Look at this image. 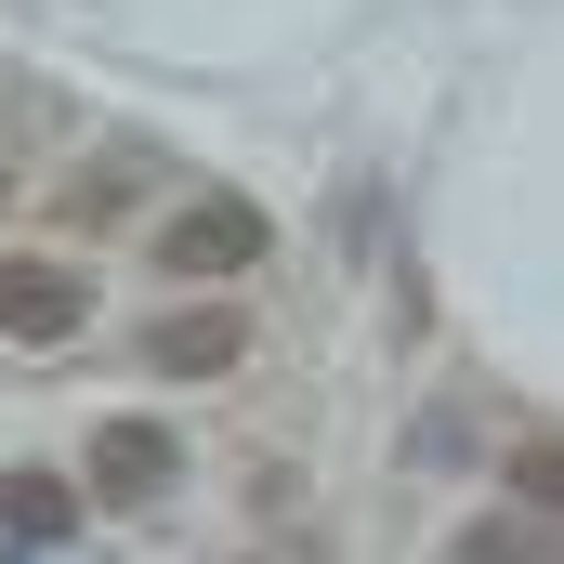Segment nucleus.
<instances>
[{
	"label": "nucleus",
	"mask_w": 564,
	"mask_h": 564,
	"mask_svg": "<svg viewBox=\"0 0 564 564\" xmlns=\"http://www.w3.org/2000/svg\"><path fill=\"white\" fill-rule=\"evenodd\" d=\"M263 250H276V224H263L250 197H224V184L184 197V210L158 224V276H250Z\"/></svg>",
	"instance_id": "1"
},
{
	"label": "nucleus",
	"mask_w": 564,
	"mask_h": 564,
	"mask_svg": "<svg viewBox=\"0 0 564 564\" xmlns=\"http://www.w3.org/2000/svg\"><path fill=\"white\" fill-rule=\"evenodd\" d=\"M144 368L158 381H224V368H250V315L237 302H184V315L144 328Z\"/></svg>",
	"instance_id": "2"
},
{
	"label": "nucleus",
	"mask_w": 564,
	"mask_h": 564,
	"mask_svg": "<svg viewBox=\"0 0 564 564\" xmlns=\"http://www.w3.org/2000/svg\"><path fill=\"white\" fill-rule=\"evenodd\" d=\"M93 328V276L66 263H0V341H79Z\"/></svg>",
	"instance_id": "3"
},
{
	"label": "nucleus",
	"mask_w": 564,
	"mask_h": 564,
	"mask_svg": "<svg viewBox=\"0 0 564 564\" xmlns=\"http://www.w3.org/2000/svg\"><path fill=\"white\" fill-rule=\"evenodd\" d=\"M171 486H184V446H171V433L158 421H106L93 433V499H171Z\"/></svg>",
	"instance_id": "4"
},
{
	"label": "nucleus",
	"mask_w": 564,
	"mask_h": 564,
	"mask_svg": "<svg viewBox=\"0 0 564 564\" xmlns=\"http://www.w3.org/2000/svg\"><path fill=\"white\" fill-rule=\"evenodd\" d=\"M0 539H26V552H53V539H79V486L66 473H0Z\"/></svg>",
	"instance_id": "5"
},
{
	"label": "nucleus",
	"mask_w": 564,
	"mask_h": 564,
	"mask_svg": "<svg viewBox=\"0 0 564 564\" xmlns=\"http://www.w3.org/2000/svg\"><path fill=\"white\" fill-rule=\"evenodd\" d=\"M512 499H525V512H552V525H564V446H525V459H512Z\"/></svg>",
	"instance_id": "6"
},
{
	"label": "nucleus",
	"mask_w": 564,
	"mask_h": 564,
	"mask_svg": "<svg viewBox=\"0 0 564 564\" xmlns=\"http://www.w3.org/2000/svg\"><path fill=\"white\" fill-rule=\"evenodd\" d=\"M459 564H564V552H539L525 525H473V539H459Z\"/></svg>",
	"instance_id": "7"
},
{
	"label": "nucleus",
	"mask_w": 564,
	"mask_h": 564,
	"mask_svg": "<svg viewBox=\"0 0 564 564\" xmlns=\"http://www.w3.org/2000/svg\"><path fill=\"white\" fill-rule=\"evenodd\" d=\"M0 197H13V171H0Z\"/></svg>",
	"instance_id": "8"
}]
</instances>
